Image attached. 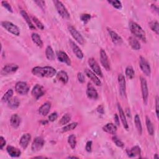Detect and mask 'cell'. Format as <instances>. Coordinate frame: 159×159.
I'll list each match as a JSON object with an SVG mask.
<instances>
[{"instance_id":"cell-7","label":"cell","mask_w":159,"mask_h":159,"mask_svg":"<svg viewBox=\"0 0 159 159\" xmlns=\"http://www.w3.org/2000/svg\"><path fill=\"white\" fill-rule=\"evenodd\" d=\"M141 90H142L144 103L145 105H147L148 101V97H149V90H148L147 83L146 80L143 77H141Z\"/></svg>"},{"instance_id":"cell-21","label":"cell","mask_w":159,"mask_h":159,"mask_svg":"<svg viewBox=\"0 0 159 159\" xmlns=\"http://www.w3.org/2000/svg\"><path fill=\"white\" fill-rule=\"evenodd\" d=\"M117 108H118L119 116H120V119H121V122H122V123L123 124V126H124V128L128 130L129 129V126H128V122H127V120H126L125 113H124L122 107L121 106V105H119V104L117 105Z\"/></svg>"},{"instance_id":"cell-39","label":"cell","mask_w":159,"mask_h":159,"mask_svg":"<svg viewBox=\"0 0 159 159\" xmlns=\"http://www.w3.org/2000/svg\"><path fill=\"white\" fill-rule=\"evenodd\" d=\"M126 75L129 79H132L134 77L135 72L134 68L131 66H128L126 68Z\"/></svg>"},{"instance_id":"cell-40","label":"cell","mask_w":159,"mask_h":159,"mask_svg":"<svg viewBox=\"0 0 159 159\" xmlns=\"http://www.w3.org/2000/svg\"><path fill=\"white\" fill-rule=\"evenodd\" d=\"M158 23L156 21H152L149 23V26L150 28V29L155 32L157 34H158L159 32V26H158Z\"/></svg>"},{"instance_id":"cell-10","label":"cell","mask_w":159,"mask_h":159,"mask_svg":"<svg viewBox=\"0 0 159 159\" xmlns=\"http://www.w3.org/2000/svg\"><path fill=\"white\" fill-rule=\"evenodd\" d=\"M44 145V140L41 137H37L32 144V150L33 152H38L41 150Z\"/></svg>"},{"instance_id":"cell-17","label":"cell","mask_w":159,"mask_h":159,"mask_svg":"<svg viewBox=\"0 0 159 159\" xmlns=\"http://www.w3.org/2000/svg\"><path fill=\"white\" fill-rule=\"evenodd\" d=\"M87 95L89 99H96L98 97V92L91 83H88L87 89Z\"/></svg>"},{"instance_id":"cell-51","label":"cell","mask_w":159,"mask_h":159,"mask_svg":"<svg viewBox=\"0 0 159 159\" xmlns=\"http://www.w3.org/2000/svg\"><path fill=\"white\" fill-rule=\"evenodd\" d=\"M158 105H159V102H158V97H156L155 100V108H156V114L157 117H158Z\"/></svg>"},{"instance_id":"cell-19","label":"cell","mask_w":159,"mask_h":159,"mask_svg":"<svg viewBox=\"0 0 159 159\" xmlns=\"http://www.w3.org/2000/svg\"><path fill=\"white\" fill-rule=\"evenodd\" d=\"M31 135L29 133H26L23 135V136L20 139V141H19V144L21 146V147L23 149H26L29 144V142L31 141Z\"/></svg>"},{"instance_id":"cell-6","label":"cell","mask_w":159,"mask_h":159,"mask_svg":"<svg viewBox=\"0 0 159 159\" xmlns=\"http://www.w3.org/2000/svg\"><path fill=\"white\" fill-rule=\"evenodd\" d=\"M16 91L21 95H26L29 91V87L28 85L24 82H19L15 86Z\"/></svg>"},{"instance_id":"cell-45","label":"cell","mask_w":159,"mask_h":159,"mask_svg":"<svg viewBox=\"0 0 159 159\" xmlns=\"http://www.w3.org/2000/svg\"><path fill=\"white\" fill-rule=\"evenodd\" d=\"M2 4L3 5V7H5L8 11L11 12V13H13V9L11 6V5L7 2H5V1H3L2 2Z\"/></svg>"},{"instance_id":"cell-36","label":"cell","mask_w":159,"mask_h":159,"mask_svg":"<svg viewBox=\"0 0 159 159\" xmlns=\"http://www.w3.org/2000/svg\"><path fill=\"white\" fill-rule=\"evenodd\" d=\"M13 96V91L11 89L8 90L6 93L3 95L2 99V101L4 103L8 102L11 98H12Z\"/></svg>"},{"instance_id":"cell-52","label":"cell","mask_w":159,"mask_h":159,"mask_svg":"<svg viewBox=\"0 0 159 159\" xmlns=\"http://www.w3.org/2000/svg\"><path fill=\"white\" fill-rule=\"evenodd\" d=\"M114 121L117 125H118V126L119 125V117H118L117 114H115V115H114Z\"/></svg>"},{"instance_id":"cell-27","label":"cell","mask_w":159,"mask_h":159,"mask_svg":"<svg viewBox=\"0 0 159 159\" xmlns=\"http://www.w3.org/2000/svg\"><path fill=\"white\" fill-rule=\"evenodd\" d=\"M129 44L130 46L132 47V49H133L135 50H139L141 48L140 43H139V42L135 38L133 37H131L129 38Z\"/></svg>"},{"instance_id":"cell-18","label":"cell","mask_w":159,"mask_h":159,"mask_svg":"<svg viewBox=\"0 0 159 159\" xmlns=\"http://www.w3.org/2000/svg\"><path fill=\"white\" fill-rule=\"evenodd\" d=\"M108 33L111 38L113 43L116 45H121L123 43V39L116 32L110 29H108Z\"/></svg>"},{"instance_id":"cell-9","label":"cell","mask_w":159,"mask_h":159,"mask_svg":"<svg viewBox=\"0 0 159 159\" xmlns=\"http://www.w3.org/2000/svg\"><path fill=\"white\" fill-rule=\"evenodd\" d=\"M139 65H140L141 69L142 71V72L146 76H149L150 75V67L148 62L146 60V58H144L142 57H140V58H139Z\"/></svg>"},{"instance_id":"cell-12","label":"cell","mask_w":159,"mask_h":159,"mask_svg":"<svg viewBox=\"0 0 159 159\" xmlns=\"http://www.w3.org/2000/svg\"><path fill=\"white\" fill-rule=\"evenodd\" d=\"M45 93L44 88L39 84L35 85L33 89L31 91V94L32 95V96L35 99H38L39 98H41V96H43Z\"/></svg>"},{"instance_id":"cell-14","label":"cell","mask_w":159,"mask_h":159,"mask_svg":"<svg viewBox=\"0 0 159 159\" xmlns=\"http://www.w3.org/2000/svg\"><path fill=\"white\" fill-rule=\"evenodd\" d=\"M85 73L86 75L96 85V86H101L102 85V82L100 81V80L99 79V78L96 76V75L90 69H85Z\"/></svg>"},{"instance_id":"cell-41","label":"cell","mask_w":159,"mask_h":159,"mask_svg":"<svg viewBox=\"0 0 159 159\" xmlns=\"http://www.w3.org/2000/svg\"><path fill=\"white\" fill-rule=\"evenodd\" d=\"M32 21L34 23L35 25L41 30H44V24L40 21V20H39L36 17L32 16Z\"/></svg>"},{"instance_id":"cell-24","label":"cell","mask_w":159,"mask_h":159,"mask_svg":"<svg viewBox=\"0 0 159 159\" xmlns=\"http://www.w3.org/2000/svg\"><path fill=\"white\" fill-rule=\"evenodd\" d=\"M57 80L59 82H61L64 84L67 83L68 81V76L65 71H60L57 74Z\"/></svg>"},{"instance_id":"cell-47","label":"cell","mask_w":159,"mask_h":159,"mask_svg":"<svg viewBox=\"0 0 159 159\" xmlns=\"http://www.w3.org/2000/svg\"><path fill=\"white\" fill-rule=\"evenodd\" d=\"M77 77H78V81L80 82L81 83H83L85 82V76L84 75L81 73V72H79L78 73V75H77Z\"/></svg>"},{"instance_id":"cell-48","label":"cell","mask_w":159,"mask_h":159,"mask_svg":"<svg viewBox=\"0 0 159 159\" xmlns=\"http://www.w3.org/2000/svg\"><path fill=\"white\" fill-rule=\"evenodd\" d=\"M6 145V141L5 138L3 136L0 137V149L1 150L3 149V147L5 146Z\"/></svg>"},{"instance_id":"cell-2","label":"cell","mask_w":159,"mask_h":159,"mask_svg":"<svg viewBox=\"0 0 159 159\" xmlns=\"http://www.w3.org/2000/svg\"><path fill=\"white\" fill-rule=\"evenodd\" d=\"M131 32L137 37L140 39L144 42H146V35L143 29L137 23L131 21L129 24Z\"/></svg>"},{"instance_id":"cell-37","label":"cell","mask_w":159,"mask_h":159,"mask_svg":"<svg viewBox=\"0 0 159 159\" xmlns=\"http://www.w3.org/2000/svg\"><path fill=\"white\" fill-rule=\"evenodd\" d=\"M68 142L72 149H74L76 145V136L73 134H72L68 136Z\"/></svg>"},{"instance_id":"cell-20","label":"cell","mask_w":159,"mask_h":159,"mask_svg":"<svg viewBox=\"0 0 159 159\" xmlns=\"http://www.w3.org/2000/svg\"><path fill=\"white\" fill-rule=\"evenodd\" d=\"M70 45L76 57L80 60L82 59L83 58V54L81 49L79 48V47L73 41H71V40H70Z\"/></svg>"},{"instance_id":"cell-56","label":"cell","mask_w":159,"mask_h":159,"mask_svg":"<svg viewBox=\"0 0 159 159\" xmlns=\"http://www.w3.org/2000/svg\"><path fill=\"white\" fill-rule=\"evenodd\" d=\"M154 158H157V159L159 158V157L158 156V154H155V156H154Z\"/></svg>"},{"instance_id":"cell-55","label":"cell","mask_w":159,"mask_h":159,"mask_svg":"<svg viewBox=\"0 0 159 159\" xmlns=\"http://www.w3.org/2000/svg\"><path fill=\"white\" fill-rule=\"evenodd\" d=\"M48 123V122L47 121H42V124H43V125H45V124H47Z\"/></svg>"},{"instance_id":"cell-49","label":"cell","mask_w":159,"mask_h":159,"mask_svg":"<svg viewBox=\"0 0 159 159\" xmlns=\"http://www.w3.org/2000/svg\"><path fill=\"white\" fill-rule=\"evenodd\" d=\"M85 149H86V150L88 152H91V149H92V141H88L87 143Z\"/></svg>"},{"instance_id":"cell-57","label":"cell","mask_w":159,"mask_h":159,"mask_svg":"<svg viewBox=\"0 0 159 159\" xmlns=\"http://www.w3.org/2000/svg\"><path fill=\"white\" fill-rule=\"evenodd\" d=\"M68 158H78L76 157H68Z\"/></svg>"},{"instance_id":"cell-15","label":"cell","mask_w":159,"mask_h":159,"mask_svg":"<svg viewBox=\"0 0 159 159\" xmlns=\"http://www.w3.org/2000/svg\"><path fill=\"white\" fill-rule=\"evenodd\" d=\"M100 62L103 67L106 70H110V65L109 63L108 58L105 50L103 49H102L100 51Z\"/></svg>"},{"instance_id":"cell-23","label":"cell","mask_w":159,"mask_h":159,"mask_svg":"<svg viewBox=\"0 0 159 159\" xmlns=\"http://www.w3.org/2000/svg\"><path fill=\"white\" fill-rule=\"evenodd\" d=\"M50 108H51L50 103L49 102H46L39 108V113L43 116H46L49 114Z\"/></svg>"},{"instance_id":"cell-53","label":"cell","mask_w":159,"mask_h":159,"mask_svg":"<svg viewBox=\"0 0 159 159\" xmlns=\"http://www.w3.org/2000/svg\"><path fill=\"white\" fill-rule=\"evenodd\" d=\"M98 109H100V110H98V111L99 113L103 114V113H104V110H103V106H99Z\"/></svg>"},{"instance_id":"cell-13","label":"cell","mask_w":159,"mask_h":159,"mask_svg":"<svg viewBox=\"0 0 159 159\" xmlns=\"http://www.w3.org/2000/svg\"><path fill=\"white\" fill-rule=\"evenodd\" d=\"M57 58L60 62H61L62 63H65L68 66H70L72 64L71 60L68 55L64 51L60 50L57 52Z\"/></svg>"},{"instance_id":"cell-29","label":"cell","mask_w":159,"mask_h":159,"mask_svg":"<svg viewBox=\"0 0 159 159\" xmlns=\"http://www.w3.org/2000/svg\"><path fill=\"white\" fill-rule=\"evenodd\" d=\"M20 105V102L17 97H14L11 98L8 102V106L9 108L12 109H17Z\"/></svg>"},{"instance_id":"cell-50","label":"cell","mask_w":159,"mask_h":159,"mask_svg":"<svg viewBox=\"0 0 159 159\" xmlns=\"http://www.w3.org/2000/svg\"><path fill=\"white\" fill-rule=\"evenodd\" d=\"M40 8H41L42 9H44L45 5H46V3L44 1H35L34 2Z\"/></svg>"},{"instance_id":"cell-38","label":"cell","mask_w":159,"mask_h":159,"mask_svg":"<svg viewBox=\"0 0 159 159\" xmlns=\"http://www.w3.org/2000/svg\"><path fill=\"white\" fill-rule=\"evenodd\" d=\"M77 125H78L77 123H72L71 124H69L62 129V132H67L73 130L76 128Z\"/></svg>"},{"instance_id":"cell-11","label":"cell","mask_w":159,"mask_h":159,"mask_svg":"<svg viewBox=\"0 0 159 159\" xmlns=\"http://www.w3.org/2000/svg\"><path fill=\"white\" fill-rule=\"evenodd\" d=\"M19 67L17 65L14 64H10L6 65L2 70V74L3 75H11L16 72L18 70Z\"/></svg>"},{"instance_id":"cell-28","label":"cell","mask_w":159,"mask_h":159,"mask_svg":"<svg viewBox=\"0 0 159 159\" xmlns=\"http://www.w3.org/2000/svg\"><path fill=\"white\" fill-rule=\"evenodd\" d=\"M20 13H21V16H23V17L24 19V20L26 21V22L27 23L29 28L32 29V30H34L35 29V26L33 24V23H32V21L31 20L29 15L28 14V13L24 11V10H21V11H20Z\"/></svg>"},{"instance_id":"cell-32","label":"cell","mask_w":159,"mask_h":159,"mask_svg":"<svg viewBox=\"0 0 159 159\" xmlns=\"http://www.w3.org/2000/svg\"><path fill=\"white\" fill-rule=\"evenodd\" d=\"M134 122H135V127L137 128V130L139 132V134L141 135L142 132V124H141V121L140 117H139V116L138 114H136L135 116L134 117Z\"/></svg>"},{"instance_id":"cell-26","label":"cell","mask_w":159,"mask_h":159,"mask_svg":"<svg viewBox=\"0 0 159 159\" xmlns=\"http://www.w3.org/2000/svg\"><path fill=\"white\" fill-rule=\"evenodd\" d=\"M103 130L108 134L115 135L117 131V128L116 125L113 123H108L103 126Z\"/></svg>"},{"instance_id":"cell-5","label":"cell","mask_w":159,"mask_h":159,"mask_svg":"<svg viewBox=\"0 0 159 159\" xmlns=\"http://www.w3.org/2000/svg\"><path fill=\"white\" fill-rule=\"evenodd\" d=\"M68 31L70 32L72 37L74 38L75 41L79 43L80 45H83L85 43V39H83V36L81 35L73 26H68Z\"/></svg>"},{"instance_id":"cell-34","label":"cell","mask_w":159,"mask_h":159,"mask_svg":"<svg viewBox=\"0 0 159 159\" xmlns=\"http://www.w3.org/2000/svg\"><path fill=\"white\" fill-rule=\"evenodd\" d=\"M146 126L149 134L150 135H153L154 134V128L150 119L148 116H146Z\"/></svg>"},{"instance_id":"cell-31","label":"cell","mask_w":159,"mask_h":159,"mask_svg":"<svg viewBox=\"0 0 159 159\" xmlns=\"http://www.w3.org/2000/svg\"><path fill=\"white\" fill-rule=\"evenodd\" d=\"M31 38L32 41L34 44H35L39 47H43V42L42 39L40 37V35L37 33H32L31 35Z\"/></svg>"},{"instance_id":"cell-3","label":"cell","mask_w":159,"mask_h":159,"mask_svg":"<svg viewBox=\"0 0 159 159\" xmlns=\"http://www.w3.org/2000/svg\"><path fill=\"white\" fill-rule=\"evenodd\" d=\"M2 26L7 31L13 34V35H15L16 36L19 35L20 29L17 26H16L13 23L9 22V21H2Z\"/></svg>"},{"instance_id":"cell-33","label":"cell","mask_w":159,"mask_h":159,"mask_svg":"<svg viewBox=\"0 0 159 159\" xmlns=\"http://www.w3.org/2000/svg\"><path fill=\"white\" fill-rule=\"evenodd\" d=\"M46 55L47 58L49 61H53L55 59V54L52 49V48L50 46H47L46 50Z\"/></svg>"},{"instance_id":"cell-42","label":"cell","mask_w":159,"mask_h":159,"mask_svg":"<svg viewBox=\"0 0 159 159\" xmlns=\"http://www.w3.org/2000/svg\"><path fill=\"white\" fill-rule=\"evenodd\" d=\"M108 2L111 4L114 8L117 9H121L122 8V3L121 2L117 1V0H113V1H108Z\"/></svg>"},{"instance_id":"cell-35","label":"cell","mask_w":159,"mask_h":159,"mask_svg":"<svg viewBox=\"0 0 159 159\" xmlns=\"http://www.w3.org/2000/svg\"><path fill=\"white\" fill-rule=\"evenodd\" d=\"M71 120V115L70 114H65L62 118L61 119V120L59 121V124L61 125V126H64L65 125L67 124H68L70 121Z\"/></svg>"},{"instance_id":"cell-1","label":"cell","mask_w":159,"mask_h":159,"mask_svg":"<svg viewBox=\"0 0 159 159\" xmlns=\"http://www.w3.org/2000/svg\"><path fill=\"white\" fill-rule=\"evenodd\" d=\"M32 73L38 77L52 78L56 75L57 71L54 68L49 66L35 67L32 68Z\"/></svg>"},{"instance_id":"cell-30","label":"cell","mask_w":159,"mask_h":159,"mask_svg":"<svg viewBox=\"0 0 159 159\" xmlns=\"http://www.w3.org/2000/svg\"><path fill=\"white\" fill-rule=\"evenodd\" d=\"M10 122L11 125L14 128H17L19 126L20 124H21V118H20V117L17 114H14L11 116Z\"/></svg>"},{"instance_id":"cell-22","label":"cell","mask_w":159,"mask_h":159,"mask_svg":"<svg viewBox=\"0 0 159 159\" xmlns=\"http://www.w3.org/2000/svg\"><path fill=\"white\" fill-rule=\"evenodd\" d=\"M6 150L8 154L12 157H19L21 155V152L19 149L11 146H8L6 147Z\"/></svg>"},{"instance_id":"cell-4","label":"cell","mask_w":159,"mask_h":159,"mask_svg":"<svg viewBox=\"0 0 159 159\" xmlns=\"http://www.w3.org/2000/svg\"><path fill=\"white\" fill-rule=\"evenodd\" d=\"M54 3L58 14L61 15V17L64 19H68L70 17V14L68 11L61 2L54 1Z\"/></svg>"},{"instance_id":"cell-16","label":"cell","mask_w":159,"mask_h":159,"mask_svg":"<svg viewBox=\"0 0 159 159\" xmlns=\"http://www.w3.org/2000/svg\"><path fill=\"white\" fill-rule=\"evenodd\" d=\"M118 83L119 85V91L121 95L123 96H126V80L125 77L123 74H119L118 75Z\"/></svg>"},{"instance_id":"cell-54","label":"cell","mask_w":159,"mask_h":159,"mask_svg":"<svg viewBox=\"0 0 159 159\" xmlns=\"http://www.w3.org/2000/svg\"><path fill=\"white\" fill-rule=\"evenodd\" d=\"M152 8L153 9H154L155 11H157V13H158V8H157L155 5H152Z\"/></svg>"},{"instance_id":"cell-8","label":"cell","mask_w":159,"mask_h":159,"mask_svg":"<svg viewBox=\"0 0 159 159\" xmlns=\"http://www.w3.org/2000/svg\"><path fill=\"white\" fill-rule=\"evenodd\" d=\"M88 64L96 75L99 76L100 77H103V73L101 70V68L99 67L98 62L95 61L94 58H90L88 59Z\"/></svg>"},{"instance_id":"cell-43","label":"cell","mask_w":159,"mask_h":159,"mask_svg":"<svg viewBox=\"0 0 159 159\" xmlns=\"http://www.w3.org/2000/svg\"><path fill=\"white\" fill-rule=\"evenodd\" d=\"M113 141L114 142V144L119 147L123 148L124 146V144L119 139L117 136H114L113 137Z\"/></svg>"},{"instance_id":"cell-44","label":"cell","mask_w":159,"mask_h":159,"mask_svg":"<svg viewBox=\"0 0 159 159\" xmlns=\"http://www.w3.org/2000/svg\"><path fill=\"white\" fill-rule=\"evenodd\" d=\"M91 19V15L89 14H83L80 16V19L84 23H87Z\"/></svg>"},{"instance_id":"cell-46","label":"cell","mask_w":159,"mask_h":159,"mask_svg":"<svg viewBox=\"0 0 159 159\" xmlns=\"http://www.w3.org/2000/svg\"><path fill=\"white\" fill-rule=\"evenodd\" d=\"M57 117H58L57 113H53L51 114H50V116H49V120L50 122H54L56 120Z\"/></svg>"},{"instance_id":"cell-25","label":"cell","mask_w":159,"mask_h":159,"mask_svg":"<svg viewBox=\"0 0 159 159\" xmlns=\"http://www.w3.org/2000/svg\"><path fill=\"white\" fill-rule=\"evenodd\" d=\"M127 153L129 157H135L141 155V148L139 147V146H135L132 147L130 150H128Z\"/></svg>"}]
</instances>
